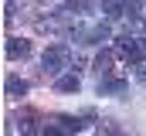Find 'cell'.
<instances>
[{"instance_id":"obj_9","label":"cell","mask_w":146,"mask_h":136,"mask_svg":"<svg viewBox=\"0 0 146 136\" xmlns=\"http://www.w3.org/2000/svg\"><path fill=\"white\" fill-rule=\"evenodd\" d=\"M54 89H58V92H68V95H72V92H78V89H82V78H78L75 71H65L61 78H54Z\"/></svg>"},{"instance_id":"obj_12","label":"cell","mask_w":146,"mask_h":136,"mask_svg":"<svg viewBox=\"0 0 146 136\" xmlns=\"http://www.w3.org/2000/svg\"><path fill=\"white\" fill-rule=\"evenodd\" d=\"M102 14L115 21V17H126V7H122V0H102Z\"/></svg>"},{"instance_id":"obj_14","label":"cell","mask_w":146,"mask_h":136,"mask_svg":"<svg viewBox=\"0 0 146 136\" xmlns=\"http://www.w3.org/2000/svg\"><path fill=\"white\" fill-rule=\"evenodd\" d=\"M41 136H65V129H61L58 123H48V126L41 129Z\"/></svg>"},{"instance_id":"obj_15","label":"cell","mask_w":146,"mask_h":136,"mask_svg":"<svg viewBox=\"0 0 146 136\" xmlns=\"http://www.w3.org/2000/svg\"><path fill=\"white\" fill-rule=\"evenodd\" d=\"M136 78H139V82L146 85V61H143V65H136Z\"/></svg>"},{"instance_id":"obj_13","label":"cell","mask_w":146,"mask_h":136,"mask_svg":"<svg viewBox=\"0 0 146 136\" xmlns=\"http://www.w3.org/2000/svg\"><path fill=\"white\" fill-rule=\"evenodd\" d=\"M54 123H58V126L65 129V136H68V133H78V129L85 126V123H82V119H75V116H58Z\"/></svg>"},{"instance_id":"obj_6","label":"cell","mask_w":146,"mask_h":136,"mask_svg":"<svg viewBox=\"0 0 146 136\" xmlns=\"http://www.w3.org/2000/svg\"><path fill=\"white\" fill-rule=\"evenodd\" d=\"M126 89H129L126 78H102L99 82V95H122Z\"/></svg>"},{"instance_id":"obj_2","label":"cell","mask_w":146,"mask_h":136,"mask_svg":"<svg viewBox=\"0 0 146 136\" xmlns=\"http://www.w3.org/2000/svg\"><path fill=\"white\" fill-rule=\"evenodd\" d=\"M115 58L129 61L133 68L146 61V55H143V48H139V41H136V37H129V34H122V37H119V44H115Z\"/></svg>"},{"instance_id":"obj_11","label":"cell","mask_w":146,"mask_h":136,"mask_svg":"<svg viewBox=\"0 0 146 136\" xmlns=\"http://www.w3.org/2000/svg\"><path fill=\"white\" fill-rule=\"evenodd\" d=\"M95 136H126V129H122L115 119H99V126H95Z\"/></svg>"},{"instance_id":"obj_4","label":"cell","mask_w":146,"mask_h":136,"mask_svg":"<svg viewBox=\"0 0 146 136\" xmlns=\"http://www.w3.org/2000/svg\"><path fill=\"white\" fill-rule=\"evenodd\" d=\"M17 133L21 136H41L37 133V116L31 109H21V112H17Z\"/></svg>"},{"instance_id":"obj_1","label":"cell","mask_w":146,"mask_h":136,"mask_svg":"<svg viewBox=\"0 0 146 136\" xmlns=\"http://www.w3.org/2000/svg\"><path fill=\"white\" fill-rule=\"evenodd\" d=\"M68 65H72V51H68V44H51V48L41 55V68H44V75H51V78H61Z\"/></svg>"},{"instance_id":"obj_5","label":"cell","mask_w":146,"mask_h":136,"mask_svg":"<svg viewBox=\"0 0 146 136\" xmlns=\"http://www.w3.org/2000/svg\"><path fill=\"white\" fill-rule=\"evenodd\" d=\"M112 58H115V51H99V55H95L92 68H95L99 82H102V78H109V71H112Z\"/></svg>"},{"instance_id":"obj_8","label":"cell","mask_w":146,"mask_h":136,"mask_svg":"<svg viewBox=\"0 0 146 136\" xmlns=\"http://www.w3.org/2000/svg\"><path fill=\"white\" fill-rule=\"evenodd\" d=\"M31 55V41L24 37H7V58H27Z\"/></svg>"},{"instance_id":"obj_7","label":"cell","mask_w":146,"mask_h":136,"mask_svg":"<svg viewBox=\"0 0 146 136\" xmlns=\"http://www.w3.org/2000/svg\"><path fill=\"white\" fill-rule=\"evenodd\" d=\"M112 37V27L109 24H95V27H85V44H102Z\"/></svg>"},{"instance_id":"obj_3","label":"cell","mask_w":146,"mask_h":136,"mask_svg":"<svg viewBox=\"0 0 146 136\" xmlns=\"http://www.w3.org/2000/svg\"><path fill=\"white\" fill-rule=\"evenodd\" d=\"M92 10V0H65L58 7V21H78L82 14Z\"/></svg>"},{"instance_id":"obj_10","label":"cell","mask_w":146,"mask_h":136,"mask_svg":"<svg viewBox=\"0 0 146 136\" xmlns=\"http://www.w3.org/2000/svg\"><path fill=\"white\" fill-rule=\"evenodd\" d=\"M27 89H31V82H27V78H17V75H10V78L3 82V92L14 95V99H17V95H27Z\"/></svg>"}]
</instances>
